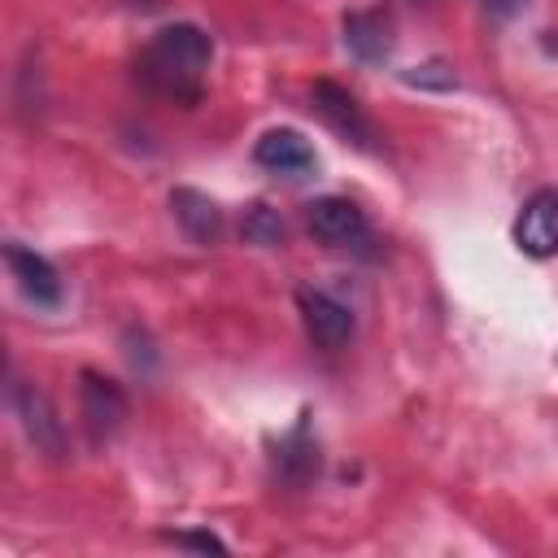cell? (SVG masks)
Segmentation results:
<instances>
[{
    "mask_svg": "<svg viewBox=\"0 0 558 558\" xmlns=\"http://www.w3.org/2000/svg\"><path fill=\"white\" fill-rule=\"evenodd\" d=\"M209 61H214V39L192 22H174L153 35V44L135 61V74L148 92L174 105H196L205 92Z\"/></svg>",
    "mask_w": 558,
    "mask_h": 558,
    "instance_id": "1",
    "label": "cell"
},
{
    "mask_svg": "<svg viewBox=\"0 0 558 558\" xmlns=\"http://www.w3.org/2000/svg\"><path fill=\"white\" fill-rule=\"evenodd\" d=\"M253 161H257L262 170H270V174H288V179H301V174H310V170L318 166L314 144H310L301 131H292V126L266 131V135L253 144Z\"/></svg>",
    "mask_w": 558,
    "mask_h": 558,
    "instance_id": "8",
    "label": "cell"
},
{
    "mask_svg": "<svg viewBox=\"0 0 558 558\" xmlns=\"http://www.w3.org/2000/svg\"><path fill=\"white\" fill-rule=\"evenodd\" d=\"M9 392H13V410H17V418H22L26 440H31L44 458L61 462V458H65V423H61L52 397H48L44 388H35V384H13Z\"/></svg>",
    "mask_w": 558,
    "mask_h": 558,
    "instance_id": "4",
    "label": "cell"
},
{
    "mask_svg": "<svg viewBox=\"0 0 558 558\" xmlns=\"http://www.w3.org/2000/svg\"><path fill=\"white\" fill-rule=\"evenodd\" d=\"M170 541L183 545V549H201V554H227V545L214 532H174Z\"/></svg>",
    "mask_w": 558,
    "mask_h": 558,
    "instance_id": "15",
    "label": "cell"
},
{
    "mask_svg": "<svg viewBox=\"0 0 558 558\" xmlns=\"http://www.w3.org/2000/svg\"><path fill=\"white\" fill-rule=\"evenodd\" d=\"M170 214L187 231L192 244H218L222 240V227L227 222H222V209H218L214 196H205L196 187H174L170 192Z\"/></svg>",
    "mask_w": 558,
    "mask_h": 558,
    "instance_id": "11",
    "label": "cell"
},
{
    "mask_svg": "<svg viewBox=\"0 0 558 558\" xmlns=\"http://www.w3.org/2000/svg\"><path fill=\"white\" fill-rule=\"evenodd\" d=\"M340 35H344V48L362 65H379V61L392 57V22L379 9H353V13H344Z\"/></svg>",
    "mask_w": 558,
    "mask_h": 558,
    "instance_id": "10",
    "label": "cell"
},
{
    "mask_svg": "<svg viewBox=\"0 0 558 558\" xmlns=\"http://www.w3.org/2000/svg\"><path fill=\"white\" fill-rule=\"evenodd\" d=\"M4 262H9V270H13V279H17V288H22L26 301H35L44 310L61 305V279H57V270H52L48 257H39L35 248H26L22 240H9L4 244Z\"/></svg>",
    "mask_w": 558,
    "mask_h": 558,
    "instance_id": "9",
    "label": "cell"
},
{
    "mask_svg": "<svg viewBox=\"0 0 558 558\" xmlns=\"http://www.w3.org/2000/svg\"><path fill=\"white\" fill-rule=\"evenodd\" d=\"M305 222H310V235L318 244H327V248H357L371 235L366 214L349 196H318V201H310Z\"/></svg>",
    "mask_w": 558,
    "mask_h": 558,
    "instance_id": "5",
    "label": "cell"
},
{
    "mask_svg": "<svg viewBox=\"0 0 558 558\" xmlns=\"http://www.w3.org/2000/svg\"><path fill=\"white\" fill-rule=\"evenodd\" d=\"M131 4H135V9H157L161 0H131Z\"/></svg>",
    "mask_w": 558,
    "mask_h": 558,
    "instance_id": "17",
    "label": "cell"
},
{
    "mask_svg": "<svg viewBox=\"0 0 558 558\" xmlns=\"http://www.w3.org/2000/svg\"><path fill=\"white\" fill-rule=\"evenodd\" d=\"M514 244L527 257H554L558 253V187H541L523 201L514 218Z\"/></svg>",
    "mask_w": 558,
    "mask_h": 558,
    "instance_id": "6",
    "label": "cell"
},
{
    "mask_svg": "<svg viewBox=\"0 0 558 558\" xmlns=\"http://www.w3.org/2000/svg\"><path fill=\"white\" fill-rule=\"evenodd\" d=\"M240 231H244V240H248V244H262V248L283 244V218H279L270 205H248V214H244Z\"/></svg>",
    "mask_w": 558,
    "mask_h": 558,
    "instance_id": "13",
    "label": "cell"
},
{
    "mask_svg": "<svg viewBox=\"0 0 558 558\" xmlns=\"http://www.w3.org/2000/svg\"><path fill=\"white\" fill-rule=\"evenodd\" d=\"M78 414H83L87 440L105 445L118 436V427L126 418V392L100 371H78Z\"/></svg>",
    "mask_w": 558,
    "mask_h": 558,
    "instance_id": "3",
    "label": "cell"
},
{
    "mask_svg": "<svg viewBox=\"0 0 558 558\" xmlns=\"http://www.w3.org/2000/svg\"><path fill=\"white\" fill-rule=\"evenodd\" d=\"M296 305H301V323H305V331H310V340L318 349H344L349 344V336H353L349 305H340L336 296L314 292V288H301L296 292Z\"/></svg>",
    "mask_w": 558,
    "mask_h": 558,
    "instance_id": "7",
    "label": "cell"
},
{
    "mask_svg": "<svg viewBox=\"0 0 558 558\" xmlns=\"http://www.w3.org/2000/svg\"><path fill=\"white\" fill-rule=\"evenodd\" d=\"M310 96H314L318 118H323L344 144H353V148H362V153H375V148H379V131H375V122L362 113V105H357L340 83L318 78V83L310 87Z\"/></svg>",
    "mask_w": 558,
    "mask_h": 558,
    "instance_id": "2",
    "label": "cell"
},
{
    "mask_svg": "<svg viewBox=\"0 0 558 558\" xmlns=\"http://www.w3.org/2000/svg\"><path fill=\"white\" fill-rule=\"evenodd\" d=\"M484 9H488V13H497V17H510V13H519V9H523V0H484Z\"/></svg>",
    "mask_w": 558,
    "mask_h": 558,
    "instance_id": "16",
    "label": "cell"
},
{
    "mask_svg": "<svg viewBox=\"0 0 558 558\" xmlns=\"http://www.w3.org/2000/svg\"><path fill=\"white\" fill-rule=\"evenodd\" d=\"M405 83H414V87H440V92H449V87H453V70H449L445 61H423V65L405 70Z\"/></svg>",
    "mask_w": 558,
    "mask_h": 558,
    "instance_id": "14",
    "label": "cell"
},
{
    "mask_svg": "<svg viewBox=\"0 0 558 558\" xmlns=\"http://www.w3.org/2000/svg\"><path fill=\"white\" fill-rule=\"evenodd\" d=\"M314 471H318V449H314L305 423H296V427L279 440V475H283L288 484H305Z\"/></svg>",
    "mask_w": 558,
    "mask_h": 558,
    "instance_id": "12",
    "label": "cell"
}]
</instances>
